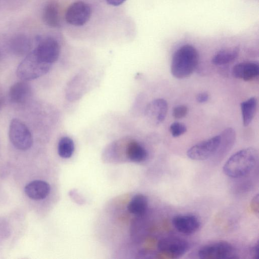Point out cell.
Segmentation results:
<instances>
[{
	"label": "cell",
	"mask_w": 259,
	"mask_h": 259,
	"mask_svg": "<svg viewBox=\"0 0 259 259\" xmlns=\"http://www.w3.org/2000/svg\"><path fill=\"white\" fill-rule=\"evenodd\" d=\"M44 23L53 28L60 26L61 23L60 6L56 0H50L45 5L42 11Z\"/></svg>",
	"instance_id": "obj_12"
},
{
	"label": "cell",
	"mask_w": 259,
	"mask_h": 259,
	"mask_svg": "<svg viewBox=\"0 0 259 259\" xmlns=\"http://www.w3.org/2000/svg\"><path fill=\"white\" fill-rule=\"evenodd\" d=\"M239 53V49L237 47L222 49L213 56L212 62L218 65L229 63L236 59Z\"/></svg>",
	"instance_id": "obj_17"
},
{
	"label": "cell",
	"mask_w": 259,
	"mask_h": 259,
	"mask_svg": "<svg viewBox=\"0 0 259 259\" xmlns=\"http://www.w3.org/2000/svg\"><path fill=\"white\" fill-rule=\"evenodd\" d=\"M209 98V96L207 93L205 92H202L199 93L196 96V100L198 103H203L206 102Z\"/></svg>",
	"instance_id": "obj_24"
},
{
	"label": "cell",
	"mask_w": 259,
	"mask_h": 259,
	"mask_svg": "<svg viewBox=\"0 0 259 259\" xmlns=\"http://www.w3.org/2000/svg\"><path fill=\"white\" fill-rule=\"evenodd\" d=\"M74 150V142L71 138L64 137L60 140L58 146V152L60 157L64 158H69L72 156Z\"/></svg>",
	"instance_id": "obj_21"
},
{
	"label": "cell",
	"mask_w": 259,
	"mask_h": 259,
	"mask_svg": "<svg viewBox=\"0 0 259 259\" xmlns=\"http://www.w3.org/2000/svg\"><path fill=\"white\" fill-rule=\"evenodd\" d=\"M126 153L133 161L139 162L144 161L147 157L146 149L135 141L129 142L126 146Z\"/></svg>",
	"instance_id": "obj_19"
},
{
	"label": "cell",
	"mask_w": 259,
	"mask_h": 259,
	"mask_svg": "<svg viewBox=\"0 0 259 259\" xmlns=\"http://www.w3.org/2000/svg\"><path fill=\"white\" fill-rule=\"evenodd\" d=\"M168 110L167 102L157 99L151 102L145 109V116L152 123L159 124L164 120Z\"/></svg>",
	"instance_id": "obj_10"
},
{
	"label": "cell",
	"mask_w": 259,
	"mask_h": 259,
	"mask_svg": "<svg viewBox=\"0 0 259 259\" xmlns=\"http://www.w3.org/2000/svg\"><path fill=\"white\" fill-rule=\"evenodd\" d=\"M172 224L174 228L180 233L190 235L199 229L200 222L194 215H179L173 218Z\"/></svg>",
	"instance_id": "obj_11"
},
{
	"label": "cell",
	"mask_w": 259,
	"mask_h": 259,
	"mask_svg": "<svg viewBox=\"0 0 259 259\" xmlns=\"http://www.w3.org/2000/svg\"><path fill=\"white\" fill-rule=\"evenodd\" d=\"M199 61V54L192 46L185 45L173 54L170 70L177 78L182 79L190 76L196 68Z\"/></svg>",
	"instance_id": "obj_2"
},
{
	"label": "cell",
	"mask_w": 259,
	"mask_h": 259,
	"mask_svg": "<svg viewBox=\"0 0 259 259\" xmlns=\"http://www.w3.org/2000/svg\"><path fill=\"white\" fill-rule=\"evenodd\" d=\"M220 143V135L214 136L190 148L187 155L193 160H206L217 152Z\"/></svg>",
	"instance_id": "obj_6"
},
{
	"label": "cell",
	"mask_w": 259,
	"mask_h": 259,
	"mask_svg": "<svg viewBox=\"0 0 259 259\" xmlns=\"http://www.w3.org/2000/svg\"><path fill=\"white\" fill-rule=\"evenodd\" d=\"M258 242L251 249V253L253 258H257L258 252Z\"/></svg>",
	"instance_id": "obj_26"
},
{
	"label": "cell",
	"mask_w": 259,
	"mask_h": 259,
	"mask_svg": "<svg viewBox=\"0 0 259 259\" xmlns=\"http://www.w3.org/2000/svg\"><path fill=\"white\" fill-rule=\"evenodd\" d=\"M148 199L144 195L139 194L135 195L130 201L128 205V211L135 215H142L147 210Z\"/></svg>",
	"instance_id": "obj_20"
},
{
	"label": "cell",
	"mask_w": 259,
	"mask_h": 259,
	"mask_svg": "<svg viewBox=\"0 0 259 259\" xmlns=\"http://www.w3.org/2000/svg\"><path fill=\"white\" fill-rule=\"evenodd\" d=\"M50 191V185L42 180L32 181L28 183L24 188L26 195L34 200L45 199L49 195Z\"/></svg>",
	"instance_id": "obj_14"
},
{
	"label": "cell",
	"mask_w": 259,
	"mask_h": 259,
	"mask_svg": "<svg viewBox=\"0 0 259 259\" xmlns=\"http://www.w3.org/2000/svg\"><path fill=\"white\" fill-rule=\"evenodd\" d=\"M259 74L258 64L255 62H242L235 65L232 69V75L237 78L249 81Z\"/></svg>",
	"instance_id": "obj_13"
},
{
	"label": "cell",
	"mask_w": 259,
	"mask_h": 259,
	"mask_svg": "<svg viewBox=\"0 0 259 259\" xmlns=\"http://www.w3.org/2000/svg\"><path fill=\"white\" fill-rule=\"evenodd\" d=\"M169 130L173 137H178L187 131L186 126L181 122H173L169 127Z\"/></svg>",
	"instance_id": "obj_22"
},
{
	"label": "cell",
	"mask_w": 259,
	"mask_h": 259,
	"mask_svg": "<svg viewBox=\"0 0 259 259\" xmlns=\"http://www.w3.org/2000/svg\"><path fill=\"white\" fill-rule=\"evenodd\" d=\"M37 45L33 50L44 62L52 65L56 62L60 55V47L58 41L50 36L36 37Z\"/></svg>",
	"instance_id": "obj_5"
},
{
	"label": "cell",
	"mask_w": 259,
	"mask_h": 259,
	"mask_svg": "<svg viewBox=\"0 0 259 259\" xmlns=\"http://www.w3.org/2000/svg\"><path fill=\"white\" fill-rule=\"evenodd\" d=\"M108 4L114 6H118L123 4L126 0H106Z\"/></svg>",
	"instance_id": "obj_27"
},
{
	"label": "cell",
	"mask_w": 259,
	"mask_h": 259,
	"mask_svg": "<svg viewBox=\"0 0 259 259\" xmlns=\"http://www.w3.org/2000/svg\"><path fill=\"white\" fill-rule=\"evenodd\" d=\"M31 47L30 38L23 34H19L11 38L9 48L11 52L19 56L27 55Z\"/></svg>",
	"instance_id": "obj_16"
},
{
	"label": "cell",
	"mask_w": 259,
	"mask_h": 259,
	"mask_svg": "<svg viewBox=\"0 0 259 259\" xmlns=\"http://www.w3.org/2000/svg\"><path fill=\"white\" fill-rule=\"evenodd\" d=\"M9 137L12 144L18 150H27L32 146L31 133L27 125L19 119L14 118L11 120Z\"/></svg>",
	"instance_id": "obj_4"
},
{
	"label": "cell",
	"mask_w": 259,
	"mask_h": 259,
	"mask_svg": "<svg viewBox=\"0 0 259 259\" xmlns=\"http://www.w3.org/2000/svg\"><path fill=\"white\" fill-rule=\"evenodd\" d=\"M31 87L27 81L22 80L13 84L9 90L11 100L15 103H22L26 101L31 95Z\"/></svg>",
	"instance_id": "obj_15"
},
{
	"label": "cell",
	"mask_w": 259,
	"mask_h": 259,
	"mask_svg": "<svg viewBox=\"0 0 259 259\" xmlns=\"http://www.w3.org/2000/svg\"><path fill=\"white\" fill-rule=\"evenodd\" d=\"M188 112V107L184 105H180L173 108L172 114L174 118L180 119L184 117Z\"/></svg>",
	"instance_id": "obj_23"
},
{
	"label": "cell",
	"mask_w": 259,
	"mask_h": 259,
	"mask_svg": "<svg viewBox=\"0 0 259 259\" xmlns=\"http://www.w3.org/2000/svg\"><path fill=\"white\" fill-rule=\"evenodd\" d=\"M0 106H1V101H0Z\"/></svg>",
	"instance_id": "obj_28"
},
{
	"label": "cell",
	"mask_w": 259,
	"mask_h": 259,
	"mask_svg": "<svg viewBox=\"0 0 259 259\" xmlns=\"http://www.w3.org/2000/svg\"><path fill=\"white\" fill-rule=\"evenodd\" d=\"M158 250L173 258L184 255L189 248V243L184 239L168 237L161 239L157 245Z\"/></svg>",
	"instance_id": "obj_9"
},
{
	"label": "cell",
	"mask_w": 259,
	"mask_h": 259,
	"mask_svg": "<svg viewBox=\"0 0 259 259\" xmlns=\"http://www.w3.org/2000/svg\"><path fill=\"white\" fill-rule=\"evenodd\" d=\"M51 65L42 61L32 51L26 55L18 65L16 73L22 80H32L46 74Z\"/></svg>",
	"instance_id": "obj_3"
},
{
	"label": "cell",
	"mask_w": 259,
	"mask_h": 259,
	"mask_svg": "<svg viewBox=\"0 0 259 259\" xmlns=\"http://www.w3.org/2000/svg\"><path fill=\"white\" fill-rule=\"evenodd\" d=\"M258 159L257 150L252 147L241 149L233 154L223 166L225 174L238 178L248 174L255 165Z\"/></svg>",
	"instance_id": "obj_1"
},
{
	"label": "cell",
	"mask_w": 259,
	"mask_h": 259,
	"mask_svg": "<svg viewBox=\"0 0 259 259\" xmlns=\"http://www.w3.org/2000/svg\"><path fill=\"white\" fill-rule=\"evenodd\" d=\"M257 100L255 97H251L241 103V111L242 122L244 126H248L253 119L257 109Z\"/></svg>",
	"instance_id": "obj_18"
},
{
	"label": "cell",
	"mask_w": 259,
	"mask_h": 259,
	"mask_svg": "<svg viewBox=\"0 0 259 259\" xmlns=\"http://www.w3.org/2000/svg\"><path fill=\"white\" fill-rule=\"evenodd\" d=\"M198 256L202 259H223L235 258L234 249L230 243L219 241L206 244L198 251Z\"/></svg>",
	"instance_id": "obj_7"
},
{
	"label": "cell",
	"mask_w": 259,
	"mask_h": 259,
	"mask_svg": "<svg viewBox=\"0 0 259 259\" xmlns=\"http://www.w3.org/2000/svg\"><path fill=\"white\" fill-rule=\"evenodd\" d=\"M251 207L253 210L258 212V196L257 195L252 201Z\"/></svg>",
	"instance_id": "obj_25"
},
{
	"label": "cell",
	"mask_w": 259,
	"mask_h": 259,
	"mask_svg": "<svg viewBox=\"0 0 259 259\" xmlns=\"http://www.w3.org/2000/svg\"><path fill=\"white\" fill-rule=\"evenodd\" d=\"M92 11L90 6L82 1L73 3L67 8L65 14L66 22L72 25H84L90 19Z\"/></svg>",
	"instance_id": "obj_8"
}]
</instances>
